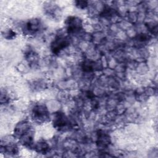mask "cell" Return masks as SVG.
<instances>
[{"mask_svg": "<svg viewBox=\"0 0 158 158\" xmlns=\"http://www.w3.org/2000/svg\"><path fill=\"white\" fill-rule=\"evenodd\" d=\"M69 44V42L66 38L59 37L56 38L51 44L52 51L57 54L63 49L65 48Z\"/></svg>", "mask_w": 158, "mask_h": 158, "instance_id": "7a4b0ae2", "label": "cell"}, {"mask_svg": "<svg viewBox=\"0 0 158 158\" xmlns=\"http://www.w3.org/2000/svg\"><path fill=\"white\" fill-rule=\"evenodd\" d=\"M98 144L99 146L102 148H105L107 146L110 142V139L109 136L105 133H99L98 135Z\"/></svg>", "mask_w": 158, "mask_h": 158, "instance_id": "52a82bcc", "label": "cell"}, {"mask_svg": "<svg viewBox=\"0 0 158 158\" xmlns=\"http://www.w3.org/2000/svg\"><path fill=\"white\" fill-rule=\"evenodd\" d=\"M66 23L67 25V30L70 33L78 31L81 27V22L80 19L75 17H69L67 19Z\"/></svg>", "mask_w": 158, "mask_h": 158, "instance_id": "277c9868", "label": "cell"}, {"mask_svg": "<svg viewBox=\"0 0 158 158\" xmlns=\"http://www.w3.org/2000/svg\"><path fill=\"white\" fill-rule=\"evenodd\" d=\"M68 124V119L63 113L57 114L54 118V127L62 129L67 126Z\"/></svg>", "mask_w": 158, "mask_h": 158, "instance_id": "5b68a950", "label": "cell"}, {"mask_svg": "<svg viewBox=\"0 0 158 158\" xmlns=\"http://www.w3.org/2000/svg\"><path fill=\"white\" fill-rule=\"evenodd\" d=\"M49 147V145L44 141L39 142L35 146L36 151L39 153L45 154L48 152Z\"/></svg>", "mask_w": 158, "mask_h": 158, "instance_id": "ba28073f", "label": "cell"}, {"mask_svg": "<svg viewBox=\"0 0 158 158\" xmlns=\"http://www.w3.org/2000/svg\"><path fill=\"white\" fill-rule=\"evenodd\" d=\"M32 117L39 122H44L48 118V112L44 106L36 105L32 110Z\"/></svg>", "mask_w": 158, "mask_h": 158, "instance_id": "6da1fadb", "label": "cell"}, {"mask_svg": "<svg viewBox=\"0 0 158 158\" xmlns=\"http://www.w3.org/2000/svg\"><path fill=\"white\" fill-rule=\"evenodd\" d=\"M30 125L27 122H22L19 123L15 127L14 130V134L15 136L21 138L23 136L29 133L30 132Z\"/></svg>", "mask_w": 158, "mask_h": 158, "instance_id": "3957f363", "label": "cell"}, {"mask_svg": "<svg viewBox=\"0 0 158 158\" xmlns=\"http://www.w3.org/2000/svg\"><path fill=\"white\" fill-rule=\"evenodd\" d=\"M40 26V21L38 19H33L27 23L26 28L30 33H35L39 30Z\"/></svg>", "mask_w": 158, "mask_h": 158, "instance_id": "8992f818", "label": "cell"}, {"mask_svg": "<svg viewBox=\"0 0 158 158\" xmlns=\"http://www.w3.org/2000/svg\"><path fill=\"white\" fill-rule=\"evenodd\" d=\"M77 6L80 7V8H85L86 6H87V2L86 1H77Z\"/></svg>", "mask_w": 158, "mask_h": 158, "instance_id": "9c48e42d", "label": "cell"}]
</instances>
